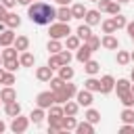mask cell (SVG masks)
Instances as JSON below:
<instances>
[{
	"mask_svg": "<svg viewBox=\"0 0 134 134\" xmlns=\"http://www.w3.org/2000/svg\"><path fill=\"white\" fill-rule=\"evenodd\" d=\"M132 82H134V69H132Z\"/></svg>",
	"mask_w": 134,
	"mask_h": 134,
	"instance_id": "680465c9",
	"label": "cell"
},
{
	"mask_svg": "<svg viewBox=\"0 0 134 134\" xmlns=\"http://www.w3.org/2000/svg\"><path fill=\"white\" fill-rule=\"evenodd\" d=\"M92 2H98V0H92Z\"/></svg>",
	"mask_w": 134,
	"mask_h": 134,
	"instance_id": "94428289",
	"label": "cell"
},
{
	"mask_svg": "<svg viewBox=\"0 0 134 134\" xmlns=\"http://www.w3.org/2000/svg\"><path fill=\"white\" fill-rule=\"evenodd\" d=\"M27 46H29V40H27L25 36H19V38L15 40V48H17V50H27Z\"/></svg>",
	"mask_w": 134,
	"mask_h": 134,
	"instance_id": "484cf974",
	"label": "cell"
},
{
	"mask_svg": "<svg viewBox=\"0 0 134 134\" xmlns=\"http://www.w3.org/2000/svg\"><path fill=\"white\" fill-rule=\"evenodd\" d=\"M48 50H50V54H57V52H61V50H63V46H61V42H59V40H54V38H52V40L48 42Z\"/></svg>",
	"mask_w": 134,
	"mask_h": 134,
	"instance_id": "f546056e",
	"label": "cell"
},
{
	"mask_svg": "<svg viewBox=\"0 0 134 134\" xmlns=\"http://www.w3.org/2000/svg\"><path fill=\"white\" fill-rule=\"evenodd\" d=\"M27 15H29L31 23H36V25H48L52 19H57V10H54L50 4H46V2H36V4H29Z\"/></svg>",
	"mask_w": 134,
	"mask_h": 134,
	"instance_id": "6da1fadb",
	"label": "cell"
},
{
	"mask_svg": "<svg viewBox=\"0 0 134 134\" xmlns=\"http://www.w3.org/2000/svg\"><path fill=\"white\" fill-rule=\"evenodd\" d=\"M10 59H17V48H8V46H4L2 61H10Z\"/></svg>",
	"mask_w": 134,
	"mask_h": 134,
	"instance_id": "4dcf8cb0",
	"label": "cell"
},
{
	"mask_svg": "<svg viewBox=\"0 0 134 134\" xmlns=\"http://www.w3.org/2000/svg\"><path fill=\"white\" fill-rule=\"evenodd\" d=\"M36 103H38V107H42V109H48L50 105H54L57 100H54V92L50 90V92H40L38 94V98H36Z\"/></svg>",
	"mask_w": 134,
	"mask_h": 134,
	"instance_id": "277c9868",
	"label": "cell"
},
{
	"mask_svg": "<svg viewBox=\"0 0 134 134\" xmlns=\"http://www.w3.org/2000/svg\"><path fill=\"white\" fill-rule=\"evenodd\" d=\"M77 103H69V100H65V107H63V113L65 115H75L77 113Z\"/></svg>",
	"mask_w": 134,
	"mask_h": 134,
	"instance_id": "cb8c5ba5",
	"label": "cell"
},
{
	"mask_svg": "<svg viewBox=\"0 0 134 134\" xmlns=\"http://www.w3.org/2000/svg\"><path fill=\"white\" fill-rule=\"evenodd\" d=\"M0 2H2V4L6 6V8H13V6L17 4V0H0Z\"/></svg>",
	"mask_w": 134,
	"mask_h": 134,
	"instance_id": "7dc6e473",
	"label": "cell"
},
{
	"mask_svg": "<svg viewBox=\"0 0 134 134\" xmlns=\"http://www.w3.org/2000/svg\"><path fill=\"white\" fill-rule=\"evenodd\" d=\"M36 77L40 80V82H48L50 77H52V69L46 65V67H38V71H36Z\"/></svg>",
	"mask_w": 134,
	"mask_h": 134,
	"instance_id": "7c38bea8",
	"label": "cell"
},
{
	"mask_svg": "<svg viewBox=\"0 0 134 134\" xmlns=\"http://www.w3.org/2000/svg\"><path fill=\"white\" fill-rule=\"evenodd\" d=\"M19 63H21L23 67H31V65H34V54L23 52V54H21V59H19Z\"/></svg>",
	"mask_w": 134,
	"mask_h": 134,
	"instance_id": "1f68e13d",
	"label": "cell"
},
{
	"mask_svg": "<svg viewBox=\"0 0 134 134\" xmlns=\"http://www.w3.org/2000/svg\"><path fill=\"white\" fill-rule=\"evenodd\" d=\"M107 13L117 15V13H119V2H117V0H115V2H109V4H107Z\"/></svg>",
	"mask_w": 134,
	"mask_h": 134,
	"instance_id": "b9f144b4",
	"label": "cell"
},
{
	"mask_svg": "<svg viewBox=\"0 0 134 134\" xmlns=\"http://www.w3.org/2000/svg\"><path fill=\"white\" fill-rule=\"evenodd\" d=\"M90 54H92V50H90V48L84 44V46H80V48H77V54H75V59H77L80 63H86V61L90 59Z\"/></svg>",
	"mask_w": 134,
	"mask_h": 134,
	"instance_id": "5bb4252c",
	"label": "cell"
},
{
	"mask_svg": "<svg viewBox=\"0 0 134 134\" xmlns=\"http://www.w3.org/2000/svg\"><path fill=\"white\" fill-rule=\"evenodd\" d=\"M105 48H109V50H115L117 46H119V42H117V38L113 36V34H107L105 38H103V42H100Z\"/></svg>",
	"mask_w": 134,
	"mask_h": 134,
	"instance_id": "8fae6325",
	"label": "cell"
},
{
	"mask_svg": "<svg viewBox=\"0 0 134 134\" xmlns=\"http://www.w3.org/2000/svg\"><path fill=\"white\" fill-rule=\"evenodd\" d=\"M17 2H19V4H25V6H29V2H31V0H17Z\"/></svg>",
	"mask_w": 134,
	"mask_h": 134,
	"instance_id": "816d5d0a",
	"label": "cell"
},
{
	"mask_svg": "<svg viewBox=\"0 0 134 134\" xmlns=\"http://www.w3.org/2000/svg\"><path fill=\"white\" fill-rule=\"evenodd\" d=\"M15 98H17V92H15L10 86L0 92V100H4V103H10V100H15Z\"/></svg>",
	"mask_w": 134,
	"mask_h": 134,
	"instance_id": "e0dca14e",
	"label": "cell"
},
{
	"mask_svg": "<svg viewBox=\"0 0 134 134\" xmlns=\"http://www.w3.org/2000/svg\"><path fill=\"white\" fill-rule=\"evenodd\" d=\"M117 27H115V23H113V19H107V21H103V31L105 34H113Z\"/></svg>",
	"mask_w": 134,
	"mask_h": 134,
	"instance_id": "8d00e7d4",
	"label": "cell"
},
{
	"mask_svg": "<svg viewBox=\"0 0 134 134\" xmlns=\"http://www.w3.org/2000/svg\"><path fill=\"white\" fill-rule=\"evenodd\" d=\"M84 88H86V90H90V92H100V82H98V80H94V77H90V80H86V82H84Z\"/></svg>",
	"mask_w": 134,
	"mask_h": 134,
	"instance_id": "d6986e66",
	"label": "cell"
},
{
	"mask_svg": "<svg viewBox=\"0 0 134 134\" xmlns=\"http://www.w3.org/2000/svg\"><path fill=\"white\" fill-rule=\"evenodd\" d=\"M117 2H119V4H126V2H130V0H117Z\"/></svg>",
	"mask_w": 134,
	"mask_h": 134,
	"instance_id": "11a10c76",
	"label": "cell"
},
{
	"mask_svg": "<svg viewBox=\"0 0 134 134\" xmlns=\"http://www.w3.org/2000/svg\"><path fill=\"white\" fill-rule=\"evenodd\" d=\"M2 80H4V71L0 69V84H2Z\"/></svg>",
	"mask_w": 134,
	"mask_h": 134,
	"instance_id": "db71d44e",
	"label": "cell"
},
{
	"mask_svg": "<svg viewBox=\"0 0 134 134\" xmlns=\"http://www.w3.org/2000/svg\"><path fill=\"white\" fill-rule=\"evenodd\" d=\"M61 65H63V61H61L59 52H57V54H52V57L48 59V67H50V69H59Z\"/></svg>",
	"mask_w": 134,
	"mask_h": 134,
	"instance_id": "d6a6232c",
	"label": "cell"
},
{
	"mask_svg": "<svg viewBox=\"0 0 134 134\" xmlns=\"http://www.w3.org/2000/svg\"><path fill=\"white\" fill-rule=\"evenodd\" d=\"M15 42V34H13V29H4V31H0V46H10Z\"/></svg>",
	"mask_w": 134,
	"mask_h": 134,
	"instance_id": "9c48e42d",
	"label": "cell"
},
{
	"mask_svg": "<svg viewBox=\"0 0 134 134\" xmlns=\"http://www.w3.org/2000/svg\"><path fill=\"white\" fill-rule=\"evenodd\" d=\"M84 42H86V46H88V48H90L92 52H94V50H96V48L100 46V40H98L96 36H92V34H90V36H88V38H86Z\"/></svg>",
	"mask_w": 134,
	"mask_h": 134,
	"instance_id": "44dd1931",
	"label": "cell"
},
{
	"mask_svg": "<svg viewBox=\"0 0 134 134\" xmlns=\"http://www.w3.org/2000/svg\"><path fill=\"white\" fill-rule=\"evenodd\" d=\"M84 19H86L88 25H96V23H100V13L98 10H86Z\"/></svg>",
	"mask_w": 134,
	"mask_h": 134,
	"instance_id": "4fadbf2b",
	"label": "cell"
},
{
	"mask_svg": "<svg viewBox=\"0 0 134 134\" xmlns=\"http://www.w3.org/2000/svg\"><path fill=\"white\" fill-rule=\"evenodd\" d=\"M119 98H121V103L126 105V107H132L134 105V94L128 90V92H124V94H119Z\"/></svg>",
	"mask_w": 134,
	"mask_h": 134,
	"instance_id": "836d02e7",
	"label": "cell"
},
{
	"mask_svg": "<svg viewBox=\"0 0 134 134\" xmlns=\"http://www.w3.org/2000/svg\"><path fill=\"white\" fill-rule=\"evenodd\" d=\"M57 19H59V21H63V23H69V21L73 19V15H71V8H67V6H61V8L57 10Z\"/></svg>",
	"mask_w": 134,
	"mask_h": 134,
	"instance_id": "30bf717a",
	"label": "cell"
},
{
	"mask_svg": "<svg viewBox=\"0 0 134 134\" xmlns=\"http://www.w3.org/2000/svg\"><path fill=\"white\" fill-rule=\"evenodd\" d=\"M0 63H2V54H0Z\"/></svg>",
	"mask_w": 134,
	"mask_h": 134,
	"instance_id": "91938a15",
	"label": "cell"
},
{
	"mask_svg": "<svg viewBox=\"0 0 134 134\" xmlns=\"http://www.w3.org/2000/svg\"><path fill=\"white\" fill-rule=\"evenodd\" d=\"M90 34H92V31H90V25H88V23H86V25H80V27H77V38H80V40H86V38H88Z\"/></svg>",
	"mask_w": 134,
	"mask_h": 134,
	"instance_id": "83f0119b",
	"label": "cell"
},
{
	"mask_svg": "<svg viewBox=\"0 0 134 134\" xmlns=\"http://www.w3.org/2000/svg\"><path fill=\"white\" fill-rule=\"evenodd\" d=\"M4 23H6V27H8V29H15V27H19V25H21V19H19V15H15V13H6Z\"/></svg>",
	"mask_w": 134,
	"mask_h": 134,
	"instance_id": "ba28073f",
	"label": "cell"
},
{
	"mask_svg": "<svg viewBox=\"0 0 134 134\" xmlns=\"http://www.w3.org/2000/svg\"><path fill=\"white\" fill-rule=\"evenodd\" d=\"M113 23H115V27H117V29H119V27H126V25H128V21H126V17H121L119 13H117V15L113 17Z\"/></svg>",
	"mask_w": 134,
	"mask_h": 134,
	"instance_id": "60d3db41",
	"label": "cell"
},
{
	"mask_svg": "<svg viewBox=\"0 0 134 134\" xmlns=\"http://www.w3.org/2000/svg\"><path fill=\"white\" fill-rule=\"evenodd\" d=\"M25 128H27V117L15 115V119H13V124H10V130L19 134V132H25Z\"/></svg>",
	"mask_w": 134,
	"mask_h": 134,
	"instance_id": "5b68a950",
	"label": "cell"
},
{
	"mask_svg": "<svg viewBox=\"0 0 134 134\" xmlns=\"http://www.w3.org/2000/svg\"><path fill=\"white\" fill-rule=\"evenodd\" d=\"M4 17H6V6L0 2V21H4Z\"/></svg>",
	"mask_w": 134,
	"mask_h": 134,
	"instance_id": "681fc988",
	"label": "cell"
},
{
	"mask_svg": "<svg viewBox=\"0 0 134 134\" xmlns=\"http://www.w3.org/2000/svg\"><path fill=\"white\" fill-rule=\"evenodd\" d=\"M115 88H117V94H124V92L130 90V82L128 80H117L115 82Z\"/></svg>",
	"mask_w": 134,
	"mask_h": 134,
	"instance_id": "4316f807",
	"label": "cell"
},
{
	"mask_svg": "<svg viewBox=\"0 0 134 134\" xmlns=\"http://www.w3.org/2000/svg\"><path fill=\"white\" fill-rule=\"evenodd\" d=\"M121 119H124L126 124H134V109H130V107L124 109V111H121Z\"/></svg>",
	"mask_w": 134,
	"mask_h": 134,
	"instance_id": "e575fe53",
	"label": "cell"
},
{
	"mask_svg": "<svg viewBox=\"0 0 134 134\" xmlns=\"http://www.w3.org/2000/svg\"><path fill=\"white\" fill-rule=\"evenodd\" d=\"M4 130H6V126H4V121H2V119H0V134H2V132H4Z\"/></svg>",
	"mask_w": 134,
	"mask_h": 134,
	"instance_id": "f5cc1de1",
	"label": "cell"
},
{
	"mask_svg": "<svg viewBox=\"0 0 134 134\" xmlns=\"http://www.w3.org/2000/svg\"><path fill=\"white\" fill-rule=\"evenodd\" d=\"M119 132H124V134H128V132H134V124H126Z\"/></svg>",
	"mask_w": 134,
	"mask_h": 134,
	"instance_id": "bcb514c9",
	"label": "cell"
},
{
	"mask_svg": "<svg viewBox=\"0 0 134 134\" xmlns=\"http://www.w3.org/2000/svg\"><path fill=\"white\" fill-rule=\"evenodd\" d=\"M4 111H6V115H10V117H15V115H19V113H21V105H19L17 100H10V103H6V107H4Z\"/></svg>",
	"mask_w": 134,
	"mask_h": 134,
	"instance_id": "9a60e30c",
	"label": "cell"
},
{
	"mask_svg": "<svg viewBox=\"0 0 134 134\" xmlns=\"http://www.w3.org/2000/svg\"><path fill=\"white\" fill-rule=\"evenodd\" d=\"M75 130H77V134H92V132H94V128H92V124H90V121L77 124V126H75Z\"/></svg>",
	"mask_w": 134,
	"mask_h": 134,
	"instance_id": "7402d4cb",
	"label": "cell"
},
{
	"mask_svg": "<svg viewBox=\"0 0 134 134\" xmlns=\"http://www.w3.org/2000/svg\"><path fill=\"white\" fill-rule=\"evenodd\" d=\"M19 65H21V63H19L17 59H10V61H4V67H6L8 71H15V69H17Z\"/></svg>",
	"mask_w": 134,
	"mask_h": 134,
	"instance_id": "7bdbcfd3",
	"label": "cell"
},
{
	"mask_svg": "<svg viewBox=\"0 0 134 134\" xmlns=\"http://www.w3.org/2000/svg\"><path fill=\"white\" fill-rule=\"evenodd\" d=\"M59 57H61L63 65H69V61H71V52H69V50H61V52H59Z\"/></svg>",
	"mask_w": 134,
	"mask_h": 134,
	"instance_id": "ee69618b",
	"label": "cell"
},
{
	"mask_svg": "<svg viewBox=\"0 0 134 134\" xmlns=\"http://www.w3.org/2000/svg\"><path fill=\"white\" fill-rule=\"evenodd\" d=\"M130 92H132V94H134V86H130Z\"/></svg>",
	"mask_w": 134,
	"mask_h": 134,
	"instance_id": "9f6ffc18",
	"label": "cell"
},
{
	"mask_svg": "<svg viewBox=\"0 0 134 134\" xmlns=\"http://www.w3.org/2000/svg\"><path fill=\"white\" fill-rule=\"evenodd\" d=\"M130 59H132V61H134V52H132V54H130Z\"/></svg>",
	"mask_w": 134,
	"mask_h": 134,
	"instance_id": "6f0895ef",
	"label": "cell"
},
{
	"mask_svg": "<svg viewBox=\"0 0 134 134\" xmlns=\"http://www.w3.org/2000/svg\"><path fill=\"white\" fill-rule=\"evenodd\" d=\"M48 109H50V111H48V117H63V115H65L61 107H54V105H50Z\"/></svg>",
	"mask_w": 134,
	"mask_h": 134,
	"instance_id": "ab89813d",
	"label": "cell"
},
{
	"mask_svg": "<svg viewBox=\"0 0 134 134\" xmlns=\"http://www.w3.org/2000/svg\"><path fill=\"white\" fill-rule=\"evenodd\" d=\"M50 38H54V40H61V38H67L69 34H71V29H69V25L67 23H63V21H59V23H54V25H50Z\"/></svg>",
	"mask_w": 134,
	"mask_h": 134,
	"instance_id": "3957f363",
	"label": "cell"
},
{
	"mask_svg": "<svg viewBox=\"0 0 134 134\" xmlns=\"http://www.w3.org/2000/svg\"><path fill=\"white\" fill-rule=\"evenodd\" d=\"M71 15H73V19H84V15H86L84 4H75V6H71Z\"/></svg>",
	"mask_w": 134,
	"mask_h": 134,
	"instance_id": "603a6c76",
	"label": "cell"
},
{
	"mask_svg": "<svg viewBox=\"0 0 134 134\" xmlns=\"http://www.w3.org/2000/svg\"><path fill=\"white\" fill-rule=\"evenodd\" d=\"M48 82H50V90H52V92H54V90H59V88L65 84V80H61V77H50Z\"/></svg>",
	"mask_w": 134,
	"mask_h": 134,
	"instance_id": "f35d334b",
	"label": "cell"
},
{
	"mask_svg": "<svg viewBox=\"0 0 134 134\" xmlns=\"http://www.w3.org/2000/svg\"><path fill=\"white\" fill-rule=\"evenodd\" d=\"M86 119H88L90 124H96V121L100 119V113L94 111V109H88V111H86Z\"/></svg>",
	"mask_w": 134,
	"mask_h": 134,
	"instance_id": "d590c367",
	"label": "cell"
},
{
	"mask_svg": "<svg viewBox=\"0 0 134 134\" xmlns=\"http://www.w3.org/2000/svg\"><path fill=\"white\" fill-rule=\"evenodd\" d=\"M59 77L65 80V82L71 80V77H73V69H71L69 65H61V67H59Z\"/></svg>",
	"mask_w": 134,
	"mask_h": 134,
	"instance_id": "ac0fdd59",
	"label": "cell"
},
{
	"mask_svg": "<svg viewBox=\"0 0 134 134\" xmlns=\"http://www.w3.org/2000/svg\"><path fill=\"white\" fill-rule=\"evenodd\" d=\"M77 105H82V107H88V105H92V92L90 90H80L77 92Z\"/></svg>",
	"mask_w": 134,
	"mask_h": 134,
	"instance_id": "8992f818",
	"label": "cell"
},
{
	"mask_svg": "<svg viewBox=\"0 0 134 134\" xmlns=\"http://www.w3.org/2000/svg\"><path fill=\"white\" fill-rule=\"evenodd\" d=\"M77 126L75 117L73 115H67V117H61V130H73Z\"/></svg>",
	"mask_w": 134,
	"mask_h": 134,
	"instance_id": "2e32d148",
	"label": "cell"
},
{
	"mask_svg": "<svg viewBox=\"0 0 134 134\" xmlns=\"http://www.w3.org/2000/svg\"><path fill=\"white\" fill-rule=\"evenodd\" d=\"M84 69H86V73H90V75H94V73H98V69H100V65L96 63V61H86L84 63Z\"/></svg>",
	"mask_w": 134,
	"mask_h": 134,
	"instance_id": "ffe728a7",
	"label": "cell"
},
{
	"mask_svg": "<svg viewBox=\"0 0 134 134\" xmlns=\"http://www.w3.org/2000/svg\"><path fill=\"white\" fill-rule=\"evenodd\" d=\"M75 92H77V90H75L73 84H63L59 90H54V100H57V103H65V100H69Z\"/></svg>",
	"mask_w": 134,
	"mask_h": 134,
	"instance_id": "7a4b0ae2",
	"label": "cell"
},
{
	"mask_svg": "<svg viewBox=\"0 0 134 134\" xmlns=\"http://www.w3.org/2000/svg\"><path fill=\"white\" fill-rule=\"evenodd\" d=\"M67 48L69 50H77L80 48V38L77 36H67Z\"/></svg>",
	"mask_w": 134,
	"mask_h": 134,
	"instance_id": "f1b7e54d",
	"label": "cell"
},
{
	"mask_svg": "<svg viewBox=\"0 0 134 134\" xmlns=\"http://www.w3.org/2000/svg\"><path fill=\"white\" fill-rule=\"evenodd\" d=\"M130 61V52H126V50H117V63L119 65H126Z\"/></svg>",
	"mask_w": 134,
	"mask_h": 134,
	"instance_id": "74e56055",
	"label": "cell"
},
{
	"mask_svg": "<svg viewBox=\"0 0 134 134\" xmlns=\"http://www.w3.org/2000/svg\"><path fill=\"white\" fill-rule=\"evenodd\" d=\"M29 119H31L34 124H40V121L44 119V111H42V107H38V109H34V111L29 113Z\"/></svg>",
	"mask_w": 134,
	"mask_h": 134,
	"instance_id": "d4e9b609",
	"label": "cell"
},
{
	"mask_svg": "<svg viewBox=\"0 0 134 134\" xmlns=\"http://www.w3.org/2000/svg\"><path fill=\"white\" fill-rule=\"evenodd\" d=\"M113 86H115L113 75H103V80H100V92H103V94H107V92H111V90H113Z\"/></svg>",
	"mask_w": 134,
	"mask_h": 134,
	"instance_id": "52a82bcc",
	"label": "cell"
},
{
	"mask_svg": "<svg viewBox=\"0 0 134 134\" xmlns=\"http://www.w3.org/2000/svg\"><path fill=\"white\" fill-rule=\"evenodd\" d=\"M107 4L109 0H98V10H107Z\"/></svg>",
	"mask_w": 134,
	"mask_h": 134,
	"instance_id": "c3c4849f",
	"label": "cell"
},
{
	"mask_svg": "<svg viewBox=\"0 0 134 134\" xmlns=\"http://www.w3.org/2000/svg\"><path fill=\"white\" fill-rule=\"evenodd\" d=\"M2 84H6V86H13V84H15V75H13V73H4V80H2Z\"/></svg>",
	"mask_w": 134,
	"mask_h": 134,
	"instance_id": "f6af8a7d",
	"label": "cell"
},
{
	"mask_svg": "<svg viewBox=\"0 0 134 134\" xmlns=\"http://www.w3.org/2000/svg\"><path fill=\"white\" fill-rule=\"evenodd\" d=\"M54 2H59V4H61V6H65V4H69V2H71V0H54Z\"/></svg>",
	"mask_w": 134,
	"mask_h": 134,
	"instance_id": "f907efd6",
	"label": "cell"
}]
</instances>
